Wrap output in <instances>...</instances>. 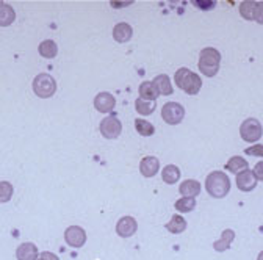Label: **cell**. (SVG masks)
<instances>
[{"instance_id": "6da1fadb", "label": "cell", "mask_w": 263, "mask_h": 260, "mask_svg": "<svg viewBox=\"0 0 263 260\" xmlns=\"http://www.w3.org/2000/svg\"><path fill=\"white\" fill-rule=\"evenodd\" d=\"M205 190L215 199L226 198L230 191V179L222 171H213L205 177Z\"/></svg>"}, {"instance_id": "7a4b0ae2", "label": "cell", "mask_w": 263, "mask_h": 260, "mask_svg": "<svg viewBox=\"0 0 263 260\" xmlns=\"http://www.w3.org/2000/svg\"><path fill=\"white\" fill-rule=\"evenodd\" d=\"M221 66V53L215 47H205L199 53V63L197 68L205 77H215L219 72Z\"/></svg>"}, {"instance_id": "3957f363", "label": "cell", "mask_w": 263, "mask_h": 260, "mask_svg": "<svg viewBox=\"0 0 263 260\" xmlns=\"http://www.w3.org/2000/svg\"><path fill=\"white\" fill-rule=\"evenodd\" d=\"M174 82L182 91H185L190 96H196L202 88V79L197 74L191 72L188 68L177 69V72L174 76Z\"/></svg>"}, {"instance_id": "277c9868", "label": "cell", "mask_w": 263, "mask_h": 260, "mask_svg": "<svg viewBox=\"0 0 263 260\" xmlns=\"http://www.w3.org/2000/svg\"><path fill=\"white\" fill-rule=\"evenodd\" d=\"M33 92L41 99H49L57 92V82L50 74H38L33 79Z\"/></svg>"}, {"instance_id": "5b68a950", "label": "cell", "mask_w": 263, "mask_h": 260, "mask_svg": "<svg viewBox=\"0 0 263 260\" xmlns=\"http://www.w3.org/2000/svg\"><path fill=\"white\" fill-rule=\"evenodd\" d=\"M240 135L246 143H255L261 138L263 135V127L258 119L255 118H248L241 122L240 125Z\"/></svg>"}, {"instance_id": "8992f818", "label": "cell", "mask_w": 263, "mask_h": 260, "mask_svg": "<svg viewBox=\"0 0 263 260\" xmlns=\"http://www.w3.org/2000/svg\"><path fill=\"white\" fill-rule=\"evenodd\" d=\"M161 118L170 125H177L185 118V108L179 102H168L161 108Z\"/></svg>"}, {"instance_id": "52a82bcc", "label": "cell", "mask_w": 263, "mask_h": 260, "mask_svg": "<svg viewBox=\"0 0 263 260\" xmlns=\"http://www.w3.org/2000/svg\"><path fill=\"white\" fill-rule=\"evenodd\" d=\"M99 130L104 138L107 140H116L121 132H122V124L116 116H107L101 121V125H99Z\"/></svg>"}, {"instance_id": "ba28073f", "label": "cell", "mask_w": 263, "mask_h": 260, "mask_svg": "<svg viewBox=\"0 0 263 260\" xmlns=\"http://www.w3.org/2000/svg\"><path fill=\"white\" fill-rule=\"evenodd\" d=\"M64 242L71 248H82L86 243V232L80 226H69L64 231Z\"/></svg>"}, {"instance_id": "9c48e42d", "label": "cell", "mask_w": 263, "mask_h": 260, "mask_svg": "<svg viewBox=\"0 0 263 260\" xmlns=\"http://www.w3.org/2000/svg\"><path fill=\"white\" fill-rule=\"evenodd\" d=\"M138 231V222L134 216H122L116 222V234L121 238H128L132 235H135Z\"/></svg>"}, {"instance_id": "30bf717a", "label": "cell", "mask_w": 263, "mask_h": 260, "mask_svg": "<svg viewBox=\"0 0 263 260\" xmlns=\"http://www.w3.org/2000/svg\"><path fill=\"white\" fill-rule=\"evenodd\" d=\"M116 107V99L111 92L102 91L94 97V108L101 113H111Z\"/></svg>"}, {"instance_id": "8fae6325", "label": "cell", "mask_w": 263, "mask_h": 260, "mask_svg": "<svg viewBox=\"0 0 263 260\" xmlns=\"http://www.w3.org/2000/svg\"><path fill=\"white\" fill-rule=\"evenodd\" d=\"M257 182H258V180H257L254 171L249 170V168L245 170V171H241V173H238V174H237V179H235V183H237L238 190L243 191V193L252 191V190L257 187Z\"/></svg>"}, {"instance_id": "7c38bea8", "label": "cell", "mask_w": 263, "mask_h": 260, "mask_svg": "<svg viewBox=\"0 0 263 260\" xmlns=\"http://www.w3.org/2000/svg\"><path fill=\"white\" fill-rule=\"evenodd\" d=\"M158 171H160V160H158L157 157L149 155V157H144V158L140 161V173H141L144 177L151 179V177H154Z\"/></svg>"}, {"instance_id": "4fadbf2b", "label": "cell", "mask_w": 263, "mask_h": 260, "mask_svg": "<svg viewBox=\"0 0 263 260\" xmlns=\"http://www.w3.org/2000/svg\"><path fill=\"white\" fill-rule=\"evenodd\" d=\"M132 36H134V28H132L130 24L119 22V24L115 25V28H113V38H115L116 43H119V44L128 43L132 40Z\"/></svg>"}, {"instance_id": "5bb4252c", "label": "cell", "mask_w": 263, "mask_h": 260, "mask_svg": "<svg viewBox=\"0 0 263 260\" xmlns=\"http://www.w3.org/2000/svg\"><path fill=\"white\" fill-rule=\"evenodd\" d=\"M38 255H40V252H38L36 245L35 243H30V242L19 245V248L16 249L17 260H36Z\"/></svg>"}, {"instance_id": "9a60e30c", "label": "cell", "mask_w": 263, "mask_h": 260, "mask_svg": "<svg viewBox=\"0 0 263 260\" xmlns=\"http://www.w3.org/2000/svg\"><path fill=\"white\" fill-rule=\"evenodd\" d=\"M179 193L185 198H196V196H199V193H201V183L194 179H186L180 183Z\"/></svg>"}, {"instance_id": "2e32d148", "label": "cell", "mask_w": 263, "mask_h": 260, "mask_svg": "<svg viewBox=\"0 0 263 260\" xmlns=\"http://www.w3.org/2000/svg\"><path fill=\"white\" fill-rule=\"evenodd\" d=\"M234 240H235V231H232V229H224L222 234H221V237H219V240H216L213 243V249L218 251V252H224V251H227L230 246H232V242Z\"/></svg>"}, {"instance_id": "e0dca14e", "label": "cell", "mask_w": 263, "mask_h": 260, "mask_svg": "<svg viewBox=\"0 0 263 260\" xmlns=\"http://www.w3.org/2000/svg\"><path fill=\"white\" fill-rule=\"evenodd\" d=\"M154 85L158 91V94L161 96H171L174 88H173V83H171V79L166 76V74H158L154 80Z\"/></svg>"}, {"instance_id": "ac0fdd59", "label": "cell", "mask_w": 263, "mask_h": 260, "mask_svg": "<svg viewBox=\"0 0 263 260\" xmlns=\"http://www.w3.org/2000/svg\"><path fill=\"white\" fill-rule=\"evenodd\" d=\"M249 168V163H248V160H245L243 157L240 155H234V157H230L229 161L226 163V170L229 173H234V174H238L245 170Z\"/></svg>"}, {"instance_id": "d6986e66", "label": "cell", "mask_w": 263, "mask_h": 260, "mask_svg": "<svg viewBox=\"0 0 263 260\" xmlns=\"http://www.w3.org/2000/svg\"><path fill=\"white\" fill-rule=\"evenodd\" d=\"M140 97L141 99H144V101H154V102H157V99H158V91H157V88H155V85H154V82H147V80H144L141 85H140Z\"/></svg>"}, {"instance_id": "ffe728a7", "label": "cell", "mask_w": 263, "mask_h": 260, "mask_svg": "<svg viewBox=\"0 0 263 260\" xmlns=\"http://www.w3.org/2000/svg\"><path fill=\"white\" fill-rule=\"evenodd\" d=\"M16 21V13L11 5L0 2V27H10Z\"/></svg>"}, {"instance_id": "44dd1931", "label": "cell", "mask_w": 263, "mask_h": 260, "mask_svg": "<svg viewBox=\"0 0 263 260\" xmlns=\"http://www.w3.org/2000/svg\"><path fill=\"white\" fill-rule=\"evenodd\" d=\"M166 229L171 232V234H174V235H177V234H182L185 229H186V219L182 216V215H173L171 216V219H170V222H166Z\"/></svg>"}, {"instance_id": "7402d4cb", "label": "cell", "mask_w": 263, "mask_h": 260, "mask_svg": "<svg viewBox=\"0 0 263 260\" xmlns=\"http://www.w3.org/2000/svg\"><path fill=\"white\" fill-rule=\"evenodd\" d=\"M161 179L164 183L168 185H174L180 180V170L176 165H166L161 171Z\"/></svg>"}, {"instance_id": "603a6c76", "label": "cell", "mask_w": 263, "mask_h": 260, "mask_svg": "<svg viewBox=\"0 0 263 260\" xmlns=\"http://www.w3.org/2000/svg\"><path fill=\"white\" fill-rule=\"evenodd\" d=\"M38 52H40V55L41 57H44V58H55L57 57V53H58V46H57V43L55 41H52V40H46V41H43L41 44H40V47H38Z\"/></svg>"}, {"instance_id": "cb8c5ba5", "label": "cell", "mask_w": 263, "mask_h": 260, "mask_svg": "<svg viewBox=\"0 0 263 260\" xmlns=\"http://www.w3.org/2000/svg\"><path fill=\"white\" fill-rule=\"evenodd\" d=\"M135 128L141 137H152L155 134V127L152 122L146 121L144 118H137L135 119Z\"/></svg>"}, {"instance_id": "d4e9b609", "label": "cell", "mask_w": 263, "mask_h": 260, "mask_svg": "<svg viewBox=\"0 0 263 260\" xmlns=\"http://www.w3.org/2000/svg\"><path fill=\"white\" fill-rule=\"evenodd\" d=\"M155 107H157V102H154V101H144V99H141V97H138V99L135 101V110L141 116H151L154 113Z\"/></svg>"}, {"instance_id": "484cf974", "label": "cell", "mask_w": 263, "mask_h": 260, "mask_svg": "<svg viewBox=\"0 0 263 260\" xmlns=\"http://www.w3.org/2000/svg\"><path fill=\"white\" fill-rule=\"evenodd\" d=\"M174 207H176V210L179 212V213H190V212H193L194 210V207H196V198H180L179 201H176V204H174Z\"/></svg>"}, {"instance_id": "4316f807", "label": "cell", "mask_w": 263, "mask_h": 260, "mask_svg": "<svg viewBox=\"0 0 263 260\" xmlns=\"http://www.w3.org/2000/svg\"><path fill=\"white\" fill-rule=\"evenodd\" d=\"M255 4L252 0H246V2L240 4V16L246 21H254V11H255Z\"/></svg>"}, {"instance_id": "83f0119b", "label": "cell", "mask_w": 263, "mask_h": 260, "mask_svg": "<svg viewBox=\"0 0 263 260\" xmlns=\"http://www.w3.org/2000/svg\"><path fill=\"white\" fill-rule=\"evenodd\" d=\"M13 185L7 180H2L0 182V202H8L13 196Z\"/></svg>"}, {"instance_id": "f1b7e54d", "label": "cell", "mask_w": 263, "mask_h": 260, "mask_svg": "<svg viewBox=\"0 0 263 260\" xmlns=\"http://www.w3.org/2000/svg\"><path fill=\"white\" fill-rule=\"evenodd\" d=\"M245 154L249 157H263V144H252L251 147H246Z\"/></svg>"}, {"instance_id": "f546056e", "label": "cell", "mask_w": 263, "mask_h": 260, "mask_svg": "<svg viewBox=\"0 0 263 260\" xmlns=\"http://www.w3.org/2000/svg\"><path fill=\"white\" fill-rule=\"evenodd\" d=\"M254 21L258 22V24H263V2H257V4H255Z\"/></svg>"}, {"instance_id": "4dcf8cb0", "label": "cell", "mask_w": 263, "mask_h": 260, "mask_svg": "<svg viewBox=\"0 0 263 260\" xmlns=\"http://www.w3.org/2000/svg\"><path fill=\"white\" fill-rule=\"evenodd\" d=\"M254 174H255V177H257V180H261L263 182V160L261 161H258V163H255V166H254Z\"/></svg>"}, {"instance_id": "1f68e13d", "label": "cell", "mask_w": 263, "mask_h": 260, "mask_svg": "<svg viewBox=\"0 0 263 260\" xmlns=\"http://www.w3.org/2000/svg\"><path fill=\"white\" fill-rule=\"evenodd\" d=\"M36 260H60V258L57 257V254H53V252H50V251H44V252H41V254L38 255Z\"/></svg>"}, {"instance_id": "d6a6232c", "label": "cell", "mask_w": 263, "mask_h": 260, "mask_svg": "<svg viewBox=\"0 0 263 260\" xmlns=\"http://www.w3.org/2000/svg\"><path fill=\"white\" fill-rule=\"evenodd\" d=\"M194 5L196 7H199L201 10H210V8H213L215 5H216V2H201V0H197V2H194Z\"/></svg>"}, {"instance_id": "836d02e7", "label": "cell", "mask_w": 263, "mask_h": 260, "mask_svg": "<svg viewBox=\"0 0 263 260\" xmlns=\"http://www.w3.org/2000/svg\"><path fill=\"white\" fill-rule=\"evenodd\" d=\"M128 5H132L130 2H127V4H116V2H111V7H128Z\"/></svg>"}, {"instance_id": "e575fe53", "label": "cell", "mask_w": 263, "mask_h": 260, "mask_svg": "<svg viewBox=\"0 0 263 260\" xmlns=\"http://www.w3.org/2000/svg\"><path fill=\"white\" fill-rule=\"evenodd\" d=\"M257 260H263V251H260V254L257 255Z\"/></svg>"}]
</instances>
